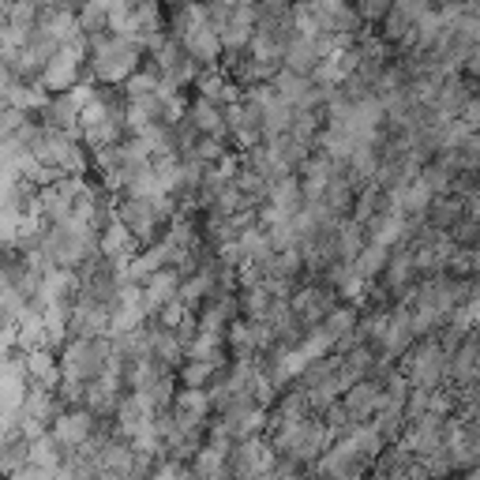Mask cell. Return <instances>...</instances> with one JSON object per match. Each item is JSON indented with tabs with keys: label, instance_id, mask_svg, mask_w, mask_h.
<instances>
[{
	"label": "cell",
	"instance_id": "obj_3",
	"mask_svg": "<svg viewBox=\"0 0 480 480\" xmlns=\"http://www.w3.org/2000/svg\"><path fill=\"white\" fill-rule=\"evenodd\" d=\"M91 428H94L91 413H64V417H57V424H53V436H57L60 447L83 451V447L91 443Z\"/></svg>",
	"mask_w": 480,
	"mask_h": 480
},
{
	"label": "cell",
	"instance_id": "obj_4",
	"mask_svg": "<svg viewBox=\"0 0 480 480\" xmlns=\"http://www.w3.org/2000/svg\"><path fill=\"white\" fill-rule=\"evenodd\" d=\"M27 466L57 473V466H60V443H57V436H42V439L27 443Z\"/></svg>",
	"mask_w": 480,
	"mask_h": 480
},
{
	"label": "cell",
	"instance_id": "obj_5",
	"mask_svg": "<svg viewBox=\"0 0 480 480\" xmlns=\"http://www.w3.org/2000/svg\"><path fill=\"white\" fill-rule=\"evenodd\" d=\"M192 120H196V128H199L203 135L221 132V109L214 106V101H207V98H199L196 106H192Z\"/></svg>",
	"mask_w": 480,
	"mask_h": 480
},
{
	"label": "cell",
	"instance_id": "obj_7",
	"mask_svg": "<svg viewBox=\"0 0 480 480\" xmlns=\"http://www.w3.org/2000/svg\"><path fill=\"white\" fill-rule=\"evenodd\" d=\"M158 316H162V327H169V331H177V327L188 331V327H192V323H188V304H184L180 297H177V300H169Z\"/></svg>",
	"mask_w": 480,
	"mask_h": 480
},
{
	"label": "cell",
	"instance_id": "obj_2",
	"mask_svg": "<svg viewBox=\"0 0 480 480\" xmlns=\"http://www.w3.org/2000/svg\"><path fill=\"white\" fill-rule=\"evenodd\" d=\"M83 53H87V42H76V45H60L57 49V57L45 64V72L38 76V83L45 91H76V76H79V68H83Z\"/></svg>",
	"mask_w": 480,
	"mask_h": 480
},
{
	"label": "cell",
	"instance_id": "obj_1",
	"mask_svg": "<svg viewBox=\"0 0 480 480\" xmlns=\"http://www.w3.org/2000/svg\"><path fill=\"white\" fill-rule=\"evenodd\" d=\"M91 64H94V76L101 83H120L132 76H140V45L128 42V38H116V34H98L91 38Z\"/></svg>",
	"mask_w": 480,
	"mask_h": 480
},
{
	"label": "cell",
	"instance_id": "obj_8",
	"mask_svg": "<svg viewBox=\"0 0 480 480\" xmlns=\"http://www.w3.org/2000/svg\"><path fill=\"white\" fill-rule=\"evenodd\" d=\"M229 341H233V349H252L255 346V341H263V334H255V327H252V323H233V327H229Z\"/></svg>",
	"mask_w": 480,
	"mask_h": 480
},
{
	"label": "cell",
	"instance_id": "obj_6",
	"mask_svg": "<svg viewBox=\"0 0 480 480\" xmlns=\"http://www.w3.org/2000/svg\"><path fill=\"white\" fill-rule=\"evenodd\" d=\"M372 405H380V394H375V387H368V383L353 387V394L346 398V409H349V413H360V417H364Z\"/></svg>",
	"mask_w": 480,
	"mask_h": 480
}]
</instances>
